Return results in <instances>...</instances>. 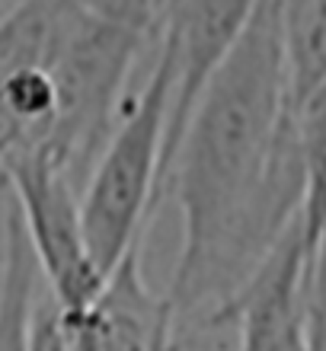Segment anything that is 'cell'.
Segmentation results:
<instances>
[{
    "instance_id": "obj_1",
    "label": "cell",
    "mask_w": 326,
    "mask_h": 351,
    "mask_svg": "<svg viewBox=\"0 0 326 351\" xmlns=\"http://www.w3.org/2000/svg\"><path fill=\"white\" fill-rule=\"evenodd\" d=\"M183 250L167 300L176 339L224 310L301 217L307 173L288 99L279 0H259L189 115L167 176Z\"/></svg>"
},
{
    "instance_id": "obj_5",
    "label": "cell",
    "mask_w": 326,
    "mask_h": 351,
    "mask_svg": "<svg viewBox=\"0 0 326 351\" xmlns=\"http://www.w3.org/2000/svg\"><path fill=\"white\" fill-rule=\"evenodd\" d=\"M65 316L71 351H176V319L167 294L157 297L141 271V246L106 278L103 291L80 313Z\"/></svg>"
},
{
    "instance_id": "obj_8",
    "label": "cell",
    "mask_w": 326,
    "mask_h": 351,
    "mask_svg": "<svg viewBox=\"0 0 326 351\" xmlns=\"http://www.w3.org/2000/svg\"><path fill=\"white\" fill-rule=\"evenodd\" d=\"M48 29H51V0H23L0 16V93L16 67L36 61L45 51ZM10 150L13 141L0 119V167L10 157Z\"/></svg>"
},
{
    "instance_id": "obj_3",
    "label": "cell",
    "mask_w": 326,
    "mask_h": 351,
    "mask_svg": "<svg viewBox=\"0 0 326 351\" xmlns=\"http://www.w3.org/2000/svg\"><path fill=\"white\" fill-rule=\"evenodd\" d=\"M0 176L16 204L42 281L61 313H80L103 291L106 278L96 271L80 223V189L65 169L38 154H13Z\"/></svg>"
},
{
    "instance_id": "obj_4",
    "label": "cell",
    "mask_w": 326,
    "mask_h": 351,
    "mask_svg": "<svg viewBox=\"0 0 326 351\" xmlns=\"http://www.w3.org/2000/svg\"><path fill=\"white\" fill-rule=\"evenodd\" d=\"M307 278L310 246L298 217L231 300L218 329H237V351H304Z\"/></svg>"
},
{
    "instance_id": "obj_2",
    "label": "cell",
    "mask_w": 326,
    "mask_h": 351,
    "mask_svg": "<svg viewBox=\"0 0 326 351\" xmlns=\"http://www.w3.org/2000/svg\"><path fill=\"white\" fill-rule=\"evenodd\" d=\"M173 102V64L157 48V64L128 112L115 121L80 192V223L96 271L109 278L131 250L144 246L150 217L163 202L160 167Z\"/></svg>"
},
{
    "instance_id": "obj_6",
    "label": "cell",
    "mask_w": 326,
    "mask_h": 351,
    "mask_svg": "<svg viewBox=\"0 0 326 351\" xmlns=\"http://www.w3.org/2000/svg\"><path fill=\"white\" fill-rule=\"evenodd\" d=\"M42 271L16 204L7 198L0 259V351H71L65 316L51 294H38Z\"/></svg>"
},
{
    "instance_id": "obj_7",
    "label": "cell",
    "mask_w": 326,
    "mask_h": 351,
    "mask_svg": "<svg viewBox=\"0 0 326 351\" xmlns=\"http://www.w3.org/2000/svg\"><path fill=\"white\" fill-rule=\"evenodd\" d=\"M291 109L326 93V0H279Z\"/></svg>"
}]
</instances>
